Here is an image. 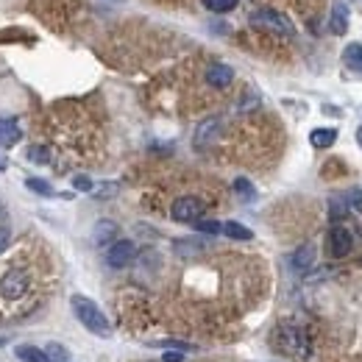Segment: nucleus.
Segmentation results:
<instances>
[{"label":"nucleus","instance_id":"1","mask_svg":"<svg viewBox=\"0 0 362 362\" xmlns=\"http://www.w3.org/2000/svg\"><path fill=\"white\" fill-rule=\"evenodd\" d=\"M273 343H276V348H279L281 354L293 356V359H299V362H307L310 354H312V345H310L307 332H304L301 326H293V323L279 326L276 334H273Z\"/></svg>","mask_w":362,"mask_h":362},{"label":"nucleus","instance_id":"2","mask_svg":"<svg viewBox=\"0 0 362 362\" xmlns=\"http://www.w3.org/2000/svg\"><path fill=\"white\" fill-rule=\"evenodd\" d=\"M70 307H72V312H76V318L81 321V326H84L87 332H92L95 337H109V334H112L109 318L101 312V307H98L92 299H87V296H72V299H70Z\"/></svg>","mask_w":362,"mask_h":362},{"label":"nucleus","instance_id":"3","mask_svg":"<svg viewBox=\"0 0 362 362\" xmlns=\"http://www.w3.org/2000/svg\"><path fill=\"white\" fill-rule=\"evenodd\" d=\"M31 270L28 268H20V265H12L9 270L0 273V299L3 301H20L31 293Z\"/></svg>","mask_w":362,"mask_h":362},{"label":"nucleus","instance_id":"4","mask_svg":"<svg viewBox=\"0 0 362 362\" xmlns=\"http://www.w3.org/2000/svg\"><path fill=\"white\" fill-rule=\"evenodd\" d=\"M251 26L257 28H268V31H276V34H287L293 37V23H290L284 14L273 12V9H259L251 14Z\"/></svg>","mask_w":362,"mask_h":362},{"label":"nucleus","instance_id":"5","mask_svg":"<svg viewBox=\"0 0 362 362\" xmlns=\"http://www.w3.org/2000/svg\"><path fill=\"white\" fill-rule=\"evenodd\" d=\"M170 214H173V221H179V223H195V221H201V214H203V203L198 198H192V195H184V198L173 201Z\"/></svg>","mask_w":362,"mask_h":362},{"label":"nucleus","instance_id":"6","mask_svg":"<svg viewBox=\"0 0 362 362\" xmlns=\"http://www.w3.org/2000/svg\"><path fill=\"white\" fill-rule=\"evenodd\" d=\"M351 245H354V237H351V232H348V229L334 226V229L329 232V240H326L329 257L343 259V257H348V254H351Z\"/></svg>","mask_w":362,"mask_h":362},{"label":"nucleus","instance_id":"7","mask_svg":"<svg viewBox=\"0 0 362 362\" xmlns=\"http://www.w3.org/2000/svg\"><path fill=\"white\" fill-rule=\"evenodd\" d=\"M134 254H137V245L131 240H117V243L109 245L106 262H109V268H125V265H131Z\"/></svg>","mask_w":362,"mask_h":362},{"label":"nucleus","instance_id":"8","mask_svg":"<svg viewBox=\"0 0 362 362\" xmlns=\"http://www.w3.org/2000/svg\"><path fill=\"white\" fill-rule=\"evenodd\" d=\"M232 81H234V70L229 64H212L206 70V84L214 90H226Z\"/></svg>","mask_w":362,"mask_h":362},{"label":"nucleus","instance_id":"9","mask_svg":"<svg viewBox=\"0 0 362 362\" xmlns=\"http://www.w3.org/2000/svg\"><path fill=\"white\" fill-rule=\"evenodd\" d=\"M217 131H221V117H209V120H203V123L198 125V131H195V148H206L209 142H214Z\"/></svg>","mask_w":362,"mask_h":362},{"label":"nucleus","instance_id":"10","mask_svg":"<svg viewBox=\"0 0 362 362\" xmlns=\"http://www.w3.org/2000/svg\"><path fill=\"white\" fill-rule=\"evenodd\" d=\"M290 265H293V270H299V273H307V270L315 265V245H312V243L301 245V248L293 254V259H290Z\"/></svg>","mask_w":362,"mask_h":362},{"label":"nucleus","instance_id":"11","mask_svg":"<svg viewBox=\"0 0 362 362\" xmlns=\"http://www.w3.org/2000/svg\"><path fill=\"white\" fill-rule=\"evenodd\" d=\"M20 139H23V128H20L14 120L0 117V145H6V148H12V145H17Z\"/></svg>","mask_w":362,"mask_h":362},{"label":"nucleus","instance_id":"12","mask_svg":"<svg viewBox=\"0 0 362 362\" xmlns=\"http://www.w3.org/2000/svg\"><path fill=\"white\" fill-rule=\"evenodd\" d=\"M329 28H332V34H337V37L348 31V9H345L343 3L332 9V17H329Z\"/></svg>","mask_w":362,"mask_h":362},{"label":"nucleus","instance_id":"13","mask_svg":"<svg viewBox=\"0 0 362 362\" xmlns=\"http://www.w3.org/2000/svg\"><path fill=\"white\" fill-rule=\"evenodd\" d=\"M337 139V128H315L310 134V142H312V148H332Z\"/></svg>","mask_w":362,"mask_h":362},{"label":"nucleus","instance_id":"14","mask_svg":"<svg viewBox=\"0 0 362 362\" xmlns=\"http://www.w3.org/2000/svg\"><path fill=\"white\" fill-rule=\"evenodd\" d=\"M17 359H20V362H50V356H48L42 348L28 345V343L17 345Z\"/></svg>","mask_w":362,"mask_h":362},{"label":"nucleus","instance_id":"15","mask_svg":"<svg viewBox=\"0 0 362 362\" xmlns=\"http://www.w3.org/2000/svg\"><path fill=\"white\" fill-rule=\"evenodd\" d=\"M343 64L348 70H354V72H362V45L359 42H354V45H348L343 50Z\"/></svg>","mask_w":362,"mask_h":362},{"label":"nucleus","instance_id":"16","mask_svg":"<svg viewBox=\"0 0 362 362\" xmlns=\"http://www.w3.org/2000/svg\"><path fill=\"white\" fill-rule=\"evenodd\" d=\"M114 237H117V226H114L112 221H101V223L95 226V234H92L95 245H106V243L114 240Z\"/></svg>","mask_w":362,"mask_h":362},{"label":"nucleus","instance_id":"17","mask_svg":"<svg viewBox=\"0 0 362 362\" xmlns=\"http://www.w3.org/2000/svg\"><path fill=\"white\" fill-rule=\"evenodd\" d=\"M221 232H223L226 237H232V240H251V237H254V232H251L248 226H243V223H234V221H229V223H221Z\"/></svg>","mask_w":362,"mask_h":362},{"label":"nucleus","instance_id":"18","mask_svg":"<svg viewBox=\"0 0 362 362\" xmlns=\"http://www.w3.org/2000/svg\"><path fill=\"white\" fill-rule=\"evenodd\" d=\"M203 6L214 14H226V12L237 9V0H203Z\"/></svg>","mask_w":362,"mask_h":362},{"label":"nucleus","instance_id":"19","mask_svg":"<svg viewBox=\"0 0 362 362\" xmlns=\"http://www.w3.org/2000/svg\"><path fill=\"white\" fill-rule=\"evenodd\" d=\"M234 192H237L243 201H254V198H257V190H254V184H251L248 179H234Z\"/></svg>","mask_w":362,"mask_h":362},{"label":"nucleus","instance_id":"20","mask_svg":"<svg viewBox=\"0 0 362 362\" xmlns=\"http://www.w3.org/2000/svg\"><path fill=\"white\" fill-rule=\"evenodd\" d=\"M26 187H28L31 192H37V195H45V198H50V195H53V187H50L45 179H28V181H26Z\"/></svg>","mask_w":362,"mask_h":362},{"label":"nucleus","instance_id":"21","mask_svg":"<svg viewBox=\"0 0 362 362\" xmlns=\"http://www.w3.org/2000/svg\"><path fill=\"white\" fill-rule=\"evenodd\" d=\"M45 354L50 356V362H67V359H70V351H67L64 345H59V343H50V345L45 348Z\"/></svg>","mask_w":362,"mask_h":362},{"label":"nucleus","instance_id":"22","mask_svg":"<svg viewBox=\"0 0 362 362\" xmlns=\"http://www.w3.org/2000/svg\"><path fill=\"white\" fill-rule=\"evenodd\" d=\"M343 201H345V206H348V209H356V212H362V190H359V187L348 190V192L343 195Z\"/></svg>","mask_w":362,"mask_h":362},{"label":"nucleus","instance_id":"23","mask_svg":"<svg viewBox=\"0 0 362 362\" xmlns=\"http://www.w3.org/2000/svg\"><path fill=\"white\" fill-rule=\"evenodd\" d=\"M26 157H28V162H34V165H48V162H50V154H48L45 148H39V145H37V148L31 145Z\"/></svg>","mask_w":362,"mask_h":362},{"label":"nucleus","instance_id":"24","mask_svg":"<svg viewBox=\"0 0 362 362\" xmlns=\"http://www.w3.org/2000/svg\"><path fill=\"white\" fill-rule=\"evenodd\" d=\"M195 229L201 234H221V223L217 221H195Z\"/></svg>","mask_w":362,"mask_h":362},{"label":"nucleus","instance_id":"25","mask_svg":"<svg viewBox=\"0 0 362 362\" xmlns=\"http://www.w3.org/2000/svg\"><path fill=\"white\" fill-rule=\"evenodd\" d=\"M329 212H332V217H334V221H340V217L348 212V206H345V201H343V198H332V203H329Z\"/></svg>","mask_w":362,"mask_h":362},{"label":"nucleus","instance_id":"26","mask_svg":"<svg viewBox=\"0 0 362 362\" xmlns=\"http://www.w3.org/2000/svg\"><path fill=\"white\" fill-rule=\"evenodd\" d=\"M159 345H165V348H176V351H192V345H190V343H181V340H162Z\"/></svg>","mask_w":362,"mask_h":362},{"label":"nucleus","instance_id":"27","mask_svg":"<svg viewBox=\"0 0 362 362\" xmlns=\"http://www.w3.org/2000/svg\"><path fill=\"white\" fill-rule=\"evenodd\" d=\"M72 187L81 190V192H90V190H92V181H90L87 176H76V179H72Z\"/></svg>","mask_w":362,"mask_h":362},{"label":"nucleus","instance_id":"28","mask_svg":"<svg viewBox=\"0 0 362 362\" xmlns=\"http://www.w3.org/2000/svg\"><path fill=\"white\" fill-rule=\"evenodd\" d=\"M117 192V184H103L101 190H98V198H112Z\"/></svg>","mask_w":362,"mask_h":362},{"label":"nucleus","instance_id":"29","mask_svg":"<svg viewBox=\"0 0 362 362\" xmlns=\"http://www.w3.org/2000/svg\"><path fill=\"white\" fill-rule=\"evenodd\" d=\"M9 243H12V234H9L6 229H0V254H3V251L9 248Z\"/></svg>","mask_w":362,"mask_h":362},{"label":"nucleus","instance_id":"30","mask_svg":"<svg viewBox=\"0 0 362 362\" xmlns=\"http://www.w3.org/2000/svg\"><path fill=\"white\" fill-rule=\"evenodd\" d=\"M184 351H165V362H181Z\"/></svg>","mask_w":362,"mask_h":362},{"label":"nucleus","instance_id":"31","mask_svg":"<svg viewBox=\"0 0 362 362\" xmlns=\"http://www.w3.org/2000/svg\"><path fill=\"white\" fill-rule=\"evenodd\" d=\"M0 170H6V157L0 154Z\"/></svg>","mask_w":362,"mask_h":362},{"label":"nucleus","instance_id":"32","mask_svg":"<svg viewBox=\"0 0 362 362\" xmlns=\"http://www.w3.org/2000/svg\"><path fill=\"white\" fill-rule=\"evenodd\" d=\"M356 142H359V148H362V128L356 131Z\"/></svg>","mask_w":362,"mask_h":362}]
</instances>
